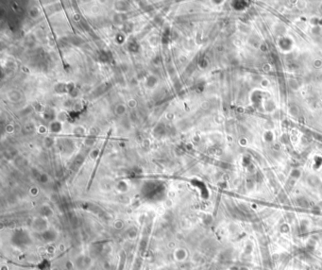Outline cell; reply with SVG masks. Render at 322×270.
<instances>
[{
    "instance_id": "1",
    "label": "cell",
    "mask_w": 322,
    "mask_h": 270,
    "mask_svg": "<svg viewBox=\"0 0 322 270\" xmlns=\"http://www.w3.org/2000/svg\"><path fill=\"white\" fill-rule=\"evenodd\" d=\"M52 270H59V268H58V267H53Z\"/></svg>"
}]
</instances>
